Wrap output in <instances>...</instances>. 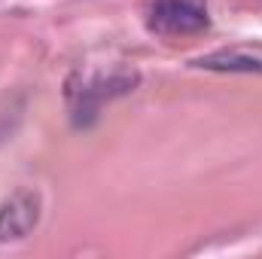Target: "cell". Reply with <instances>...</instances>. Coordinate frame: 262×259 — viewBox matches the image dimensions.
<instances>
[{
  "instance_id": "obj_2",
  "label": "cell",
  "mask_w": 262,
  "mask_h": 259,
  "mask_svg": "<svg viewBox=\"0 0 262 259\" xmlns=\"http://www.w3.org/2000/svg\"><path fill=\"white\" fill-rule=\"evenodd\" d=\"M37 223V204L25 192L12 195L0 210V238H21Z\"/></svg>"
},
{
  "instance_id": "obj_1",
  "label": "cell",
  "mask_w": 262,
  "mask_h": 259,
  "mask_svg": "<svg viewBox=\"0 0 262 259\" xmlns=\"http://www.w3.org/2000/svg\"><path fill=\"white\" fill-rule=\"evenodd\" d=\"M207 28L204 0H156L149 6V31L162 37H186Z\"/></svg>"
},
{
  "instance_id": "obj_3",
  "label": "cell",
  "mask_w": 262,
  "mask_h": 259,
  "mask_svg": "<svg viewBox=\"0 0 262 259\" xmlns=\"http://www.w3.org/2000/svg\"><path fill=\"white\" fill-rule=\"evenodd\" d=\"M204 70H232V73H262V55L247 49H220L195 61Z\"/></svg>"
}]
</instances>
